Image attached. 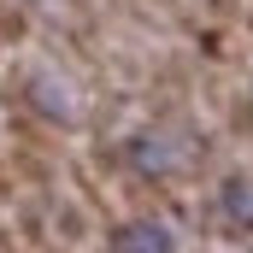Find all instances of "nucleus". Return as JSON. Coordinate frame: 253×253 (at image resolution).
<instances>
[{
    "label": "nucleus",
    "mask_w": 253,
    "mask_h": 253,
    "mask_svg": "<svg viewBox=\"0 0 253 253\" xmlns=\"http://www.w3.org/2000/svg\"><path fill=\"white\" fill-rule=\"evenodd\" d=\"M177 253H212V242H200V236H194L189 248H177Z\"/></svg>",
    "instance_id": "obj_1"
},
{
    "label": "nucleus",
    "mask_w": 253,
    "mask_h": 253,
    "mask_svg": "<svg viewBox=\"0 0 253 253\" xmlns=\"http://www.w3.org/2000/svg\"><path fill=\"white\" fill-rule=\"evenodd\" d=\"M248 94H253V65H248Z\"/></svg>",
    "instance_id": "obj_3"
},
{
    "label": "nucleus",
    "mask_w": 253,
    "mask_h": 253,
    "mask_svg": "<svg viewBox=\"0 0 253 253\" xmlns=\"http://www.w3.org/2000/svg\"><path fill=\"white\" fill-rule=\"evenodd\" d=\"M83 253H112V248H106V242H100V248H83Z\"/></svg>",
    "instance_id": "obj_2"
}]
</instances>
